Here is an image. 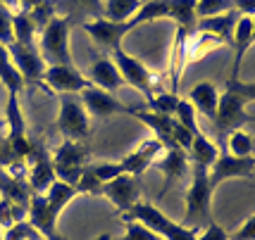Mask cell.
Listing matches in <instances>:
<instances>
[{"instance_id": "cell-33", "label": "cell", "mask_w": 255, "mask_h": 240, "mask_svg": "<svg viewBox=\"0 0 255 240\" xmlns=\"http://www.w3.org/2000/svg\"><path fill=\"white\" fill-rule=\"evenodd\" d=\"M74 188H77L79 195H103V183L96 178V174L91 171L89 164H86V169L81 171V176H79V181Z\"/></svg>"}, {"instance_id": "cell-27", "label": "cell", "mask_w": 255, "mask_h": 240, "mask_svg": "<svg viewBox=\"0 0 255 240\" xmlns=\"http://www.w3.org/2000/svg\"><path fill=\"white\" fill-rule=\"evenodd\" d=\"M12 33H14V43L24 45V48H33V41H36V24L29 17V12H14L12 17Z\"/></svg>"}, {"instance_id": "cell-45", "label": "cell", "mask_w": 255, "mask_h": 240, "mask_svg": "<svg viewBox=\"0 0 255 240\" xmlns=\"http://www.w3.org/2000/svg\"><path fill=\"white\" fill-rule=\"evenodd\" d=\"M0 5H5V7H14V5H19V2H17V0H0Z\"/></svg>"}, {"instance_id": "cell-16", "label": "cell", "mask_w": 255, "mask_h": 240, "mask_svg": "<svg viewBox=\"0 0 255 240\" xmlns=\"http://www.w3.org/2000/svg\"><path fill=\"white\" fill-rule=\"evenodd\" d=\"M127 114H131L138 121H143L145 126L153 131V138H157L162 143L165 150L172 148V129L177 124L174 117H167V114H160V112H153V109H136V107H129Z\"/></svg>"}, {"instance_id": "cell-41", "label": "cell", "mask_w": 255, "mask_h": 240, "mask_svg": "<svg viewBox=\"0 0 255 240\" xmlns=\"http://www.w3.org/2000/svg\"><path fill=\"white\" fill-rule=\"evenodd\" d=\"M196 240H229V233H227L220 224L210 221V224H205V229L200 231Z\"/></svg>"}, {"instance_id": "cell-34", "label": "cell", "mask_w": 255, "mask_h": 240, "mask_svg": "<svg viewBox=\"0 0 255 240\" xmlns=\"http://www.w3.org/2000/svg\"><path fill=\"white\" fill-rule=\"evenodd\" d=\"M62 7H67L74 14H96V19L103 17V5L100 0H62Z\"/></svg>"}, {"instance_id": "cell-30", "label": "cell", "mask_w": 255, "mask_h": 240, "mask_svg": "<svg viewBox=\"0 0 255 240\" xmlns=\"http://www.w3.org/2000/svg\"><path fill=\"white\" fill-rule=\"evenodd\" d=\"M148 109L153 112H160V114H167V117H174L179 105V93H172V90H157L150 98L145 100Z\"/></svg>"}, {"instance_id": "cell-20", "label": "cell", "mask_w": 255, "mask_h": 240, "mask_svg": "<svg viewBox=\"0 0 255 240\" xmlns=\"http://www.w3.org/2000/svg\"><path fill=\"white\" fill-rule=\"evenodd\" d=\"M196 107V112H200L203 117L215 119V112H217V102H220V90L212 81H200L189 90V98H186Z\"/></svg>"}, {"instance_id": "cell-5", "label": "cell", "mask_w": 255, "mask_h": 240, "mask_svg": "<svg viewBox=\"0 0 255 240\" xmlns=\"http://www.w3.org/2000/svg\"><path fill=\"white\" fill-rule=\"evenodd\" d=\"M55 129L69 138V141H86L91 136V119L84 107L81 98L74 95H62L60 98V112L55 119Z\"/></svg>"}, {"instance_id": "cell-21", "label": "cell", "mask_w": 255, "mask_h": 240, "mask_svg": "<svg viewBox=\"0 0 255 240\" xmlns=\"http://www.w3.org/2000/svg\"><path fill=\"white\" fill-rule=\"evenodd\" d=\"M236 19H239L236 10L227 12V14H217V17H205V19H198V22H196V31L208 33V36L222 41V43H232Z\"/></svg>"}, {"instance_id": "cell-11", "label": "cell", "mask_w": 255, "mask_h": 240, "mask_svg": "<svg viewBox=\"0 0 255 240\" xmlns=\"http://www.w3.org/2000/svg\"><path fill=\"white\" fill-rule=\"evenodd\" d=\"M84 29H86V33L93 38V43L112 53V50L122 48V38L131 31L133 26L129 22L120 24V22H110V19H105V17H98V19H91V22L84 24Z\"/></svg>"}, {"instance_id": "cell-44", "label": "cell", "mask_w": 255, "mask_h": 240, "mask_svg": "<svg viewBox=\"0 0 255 240\" xmlns=\"http://www.w3.org/2000/svg\"><path fill=\"white\" fill-rule=\"evenodd\" d=\"M19 5H22V12H31L36 5H41L43 0H17Z\"/></svg>"}, {"instance_id": "cell-23", "label": "cell", "mask_w": 255, "mask_h": 240, "mask_svg": "<svg viewBox=\"0 0 255 240\" xmlns=\"http://www.w3.org/2000/svg\"><path fill=\"white\" fill-rule=\"evenodd\" d=\"M169 7H172V0H143L141 10L129 19V24L136 29L141 24L155 22V19H169Z\"/></svg>"}, {"instance_id": "cell-13", "label": "cell", "mask_w": 255, "mask_h": 240, "mask_svg": "<svg viewBox=\"0 0 255 240\" xmlns=\"http://www.w3.org/2000/svg\"><path fill=\"white\" fill-rule=\"evenodd\" d=\"M81 102H84V107H86L89 114L100 117V119H108L112 114H127V109H129V105H124L115 93L96 88V86L81 90Z\"/></svg>"}, {"instance_id": "cell-42", "label": "cell", "mask_w": 255, "mask_h": 240, "mask_svg": "<svg viewBox=\"0 0 255 240\" xmlns=\"http://www.w3.org/2000/svg\"><path fill=\"white\" fill-rule=\"evenodd\" d=\"M232 240H255V214L246 219L239 231H234Z\"/></svg>"}, {"instance_id": "cell-14", "label": "cell", "mask_w": 255, "mask_h": 240, "mask_svg": "<svg viewBox=\"0 0 255 240\" xmlns=\"http://www.w3.org/2000/svg\"><path fill=\"white\" fill-rule=\"evenodd\" d=\"M162 153H165L162 143L157 141V138H148V141H143L138 148H133L120 164H122L124 174H131L138 178V176H143L150 166H155V162L160 160Z\"/></svg>"}, {"instance_id": "cell-8", "label": "cell", "mask_w": 255, "mask_h": 240, "mask_svg": "<svg viewBox=\"0 0 255 240\" xmlns=\"http://www.w3.org/2000/svg\"><path fill=\"white\" fill-rule=\"evenodd\" d=\"M255 171V155L253 157H234L222 148V153L217 155V160L208 169L210 176V186L217 188L227 178H248Z\"/></svg>"}, {"instance_id": "cell-9", "label": "cell", "mask_w": 255, "mask_h": 240, "mask_svg": "<svg viewBox=\"0 0 255 240\" xmlns=\"http://www.w3.org/2000/svg\"><path fill=\"white\" fill-rule=\"evenodd\" d=\"M103 195L110 200L115 209L120 214H127L129 209L141 200V186H138V178L131 174H120L117 178H112L108 183H103Z\"/></svg>"}, {"instance_id": "cell-43", "label": "cell", "mask_w": 255, "mask_h": 240, "mask_svg": "<svg viewBox=\"0 0 255 240\" xmlns=\"http://www.w3.org/2000/svg\"><path fill=\"white\" fill-rule=\"evenodd\" d=\"M234 10L241 17H255V0H234Z\"/></svg>"}, {"instance_id": "cell-19", "label": "cell", "mask_w": 255, "mask_h": 240, "mask_svg": "<svg viewBox=\"0 0 255 240\" xmlns=\"http://www.w3.org/2000/svg\"><path fill=\"white\" fill-rule=\"evenodd\" d=\"M55 181L57 176H55V169H53V160L43 150H38L36 160L29 164V188H31V193H41L43 195Z\"/></svg>"}, {"instance_id": "cell-10", "label": "cell", "mask_w": 255, "mask_h": 240, "mask_svg": "<svg viewBox=\"0 0 255 240\" xmlns=\"http://www.w3.org/2000/svg\"><path fill=\"white\" fill-rule=\"evenodd\" d=\"M12 62L17 67L19 77H22L24 86H41L43 88V72H45V60L41 53H36L33 48H24V45L12 43L10 45Z\"/></svg>"}, {"instance_id": "cell-39", "label": "cell", "mask_w": 255, "mask_h": 240, "mask_svg": "<svg viewBox=\"0 0 255 240\" xmlns=\"http://www.w3.org/2000/svg\"><path fill=\"white\" fill-rule=\"evenodd\" d=\"M227 90H232L236 95H241L246 102L255 100V81H241V79H229L227 81Z\"/></svg>"}, {"instance_id": "cell-31", "label": "cell", "mask_w": 255, "mask_h": 240, "mask_svg": "<svg viewBox=\"0 0 255 240\" xmlns=\"http://www.w3.org/2000/svg\"><path fill=\"white\" fill-rule=\"evenodd\" d=\"M234 12V0H198L196 2V17L205 19V17H217V14H227Z\"/></svg>"}, {"instance_id": "cell-17", "label": "cell", "mask_w": 255, "mask_h": 240, "mask_svg": "<svg viewBox=\"0 0 255 240\" xmlns=\"http://www.w3.org/2000/svg\"><path fill=\"white\" fill-rule=\"evenodd\" d=\"M253 43H255L253 41V17H241V14H239L236 26H234V36H232V45H234V50H236V57H234L232 77L229 79H239L241 65H244V57Z\"/></svg>"}, {"instance_id": "cell-46", "label": "cell", "mask_w": 255, "mask_h": 240, "mask_svg": "<svg viewBox=\"0 0 255 240\" xmlns=\"http://www.w3.org/2000/svg\"><path fill=\"white\" fill-rule=\"evenodd\" d=\"M96 240H115V238H112L110 233H100V236H98V238H96Z\"/></svg>"}, {"instance_id": "cell-22", "label": "cell", "mask_w": 255, "mask_h": 240, "mask_svg": "<svg viewBox=\"0 0 255 240\" xmlns=\"http://www.w3.org/2000/svg\"><path fill=\"white\" fill-rule=\"evenodd\" d=\"M217 145L205 136L203 131L193 133V141H191V148H189V160L193 164H198V166H205V169H210L212 162L217 160Z\"/></svg>"}, {"instance_id": "cell-35", "label": "cell", "mask_w": 255, "mask_h": 240, "mask_svg": "<svg viewBox=\"0 0 255 240\" xmlns=\"http://www.w3.org/2000/svg\"><path fill=\"white\" fill-rule=\"evenodd\" d=\"M55 5H57L55 0H43L41 5H36V7L29 12V17L33 19V24H36V29H38V31H41L45 24L55 17Z\"/></svg>"}, {"instance_id": "cell-7", "label": "cell", "mask_w": 255, "mask_h": 240, "mask_svg": "<svg viewBox=\"0 0 255 240\" xmlns=\"http://www.w3.org/2000/svg\"><path fill=\"white\" fill-rule=\"evenodd\" d=\"M91 86L93 83L74 65H48L43 72V88H53L60 95L81 93Z\"/></svg>"}, {"instance_id": "cell-40", "label": "cell", "mask_w": 255, "mask_h": 240, "mask_svg": "<svg viewBox=\"0 0 255 240\" xmlns=\"http://www.w3.org/2000/svg\"><path fill=\"white\" fill-rule=\"evenodd\" d=\"M31 236H36V231L29 226V221H22V224H14L10 229H5L2 240H29Z\"/></svg>"}, {"instance_id": "cell-29", "label": "cell", "mask_w": 255, "mask_h": 240, "mask_svg": "<svg viewBox=\"0 0 255 240\" xmlns=\"http://www.w3.org/2000/svg\"><path fill=\"white\" fill-rule=\"evenodd\" d=\"M222 148L229 155H234V157H253V153H255L253 136H251L248 131H244V129L229 133V136L224 138Z\"/></svg>"}, {"instance_id": "cell-32", "label": "cell", "mask_w": 255, "mask_h": 240, "mask_svg": "<svg viewBox=\"0 0 255 240\" xmlns=\"http://www.w3.org/2000/svg\"><path fill=\"white\" fill-rule=\"evenodd\" d=\"M196 107L191 105L186 98H179V105H177V112H174V119L184 126V129H189L191 133H198L200 131V126H198V121H196Z\"/></svg>"}, {"instance_id": "cell-1", "label": "cell", "mask_w": 255, "mask_h": 240, "mask_svg": "<svg viewBox=\"0 0 255 240\" xmlns=\"http://www.w3.org/2000/svg\"><path fill=\"white\" fill-rule=\"evenodd\" d=\"M215 188L210 186V176L205 166L193 164L191 166V186L186 190V214L184 224L189 229H200L205 224H210V197Z\"/></svg>"}, {"instance_id": "cell-26", "label": "cell", "mask_w": 255, "mask_h": 240, "mask_svg": "<svg viewBox=\"0 0 255 240\" xmlns=\"http://www.w3.org/2000/svg\"><path fill=\"white\" fill-rule=\"evenodd\" d=\"M141 5H143V0H108L103 7V17L110 22L124 24L141 10Z\"/></svg>"}, {"instance_id": "cell-15", "label": "cell", "mask_w": 255, "mask_h": 240, "mask_svg": "<svg viewBox=\"0 0 255 240\" xmlns=\"http://www.w3.org/2000/svg\"><path fill=\"white\" fill-rule=\"evenodd\" d=\"M189 162H191L189 153H186L184 148H169V150H165V155L155 162V166L160 169V174L165 176V188L160 190V197L165 195L177 181L189 176Z\"/></svg>"}, {"instance_id": "cell-38", "label": "cell", "mask_w": 255, "mask_h": 240, "mask_svg": "<svg viewBox=\"0 0 255 240\" xmlns=\"http://www.w3.org/2000/svg\"><path fill=\"white\" fill-rule=\"evenodd\" d=\"M12 17L14 12L5 5H0V43L5 48H10L14 43V33H12Z\"/></svg>"}, {"instance_id": "cell-18", "label": "cell", "mask_w": 255, "mask_h": 240, "mask_svg": "<svg viewBox=\"0 0 255 240\" xmlns=\"http://www.w3.org/2000/svg\"><path fill=\"white\" fill-rule=\"evenodd\" d=\"M86 79H89L96 88L110 90V93L120 90V88H122V83H124L120 69H117V65L112 62L110 57H100V60H96V62L91 65L89 77H86Z\"/></svg>"}, {"instance_id": "cell-4", "label": "cell", "mask_w": 255, "mask_h": 240, "mask_svg": "<svg viewBox=\"0 0 255 240\" xmlns=\"http://www.w3.org/2000/svg\"><path fill=\"white\" fill-rule=\"evenodd\" d=\"M41 57L48 60V65H72L69 53V19L67 17H53L41 29Z\"/></svg>"}, {"instance_id": "cell-24", "label": "cell", "mask_w": 255, "mask_h": 240, "mask_svg": "<svg viewBox=\"0 0 255 240\" xmlns=\"http://www.w3.org/2000/svg\"><path fill=\"white\" fill-rule=\"evenodd\" d=\"M0 83L7 88V93H17L24 88V81L17 72V67L12 62V55H10V48L0 43Z\"/></svg>"}, {"instance_id": "cell-12", "label": "cell", "mask_w": 255, "mask_h": 240, "mask_svg": "<svg viewBox=\"0 0 255 240\" xmlns=\"http://www.w3.org/2000/svg\"><path fill=\"white\" fill-rule=\"evenodd\" d=\"M29 226L43 240H62L57 233V217L41 193H31L29 197Z\"/></svg>"}, {"instance_id": "cell-37", "label": "cell", "mask_w": 255, "mask_h": 240, "mask_svg": "<svg viewBox=\"0 0 255 240\" xmlns=\"http://www.w3.org/2000/svg\"><path fill=\"white\" fill-rule=\"evenodd\" d=\"M120 240H165L162 236H157L155 231L145 229L138 221H127V233Z\"/></svg>"}, {"instance_id": "cell-6", "label": "cell", "mask_w": 255, "mask_h": 240, "mask_svg": "<svg viewBox=\"0 0 255 240\" xmlns=\"http://www.w3.org/2000/svg\"><path fill=\"white\" fill-rule=\"evenodd\" d=\"M112 62L117 65L120 69V74H122V81L124 83H129L131 88L136 90H141L143 93V98L148 100L153 93H157L155 88V74L148 69V67L141 62V60H136L133 55H129L124 48H117V50H112Z\"/></svg>"}, {"instance_id": "cell-36", "label": "cell", "mask_w": 255, "mask_h": 240, "mask_svg": "<svg viewBox=\"0 0 255 240\" xmlns=\"http://www.w3.org/2000/svg\"><path fill=\"white\" fill-rule=\"evenodd\" d=\"M89 166L100 183H108L112 178H117L120 174H124V169L120 162H96V164H89Z\"/></svg>"}, {"instance_id": "cell-25", "label": "cell", "mask_w": 255, "mask_h": 240, "mask_svg": "<svg viewBox=\"0 0 255 240\" xmlns=\"http://www.w3.org/2000/svg\"><path fill=\"white\" fill-rule=\"evenodd\" d=\"M43 195H45V200H48L50 209H53V214L60 217V214H62V209H65L67 205L79 195V193H77V188L69 186V183H65V181H55L53 186L45 190Z\"/></svg>"}, {"instance_id": "cell-2", "label": "cell", "mask_w": 255, "mask_h": 240, "mask_svg": "<svg viewBox=\"0 0 255 240\" xmlns=\"http://www.w3.org/2000/svg\"><path fill=\"white\" fill-rule=\"evenodd\" d=\"M246 102L241 95H236L232 90H224L220 93V102H217V112H215V133H217V141L224 143V138L229 136V133L239 131V129H244L246 124H253L255 117H251L248 112H246Z\"/></svg>"}, {"instance_id": "cell-48", "label": "cell", "mask_w": 255, "mask_h": 240, "mask_svg": "<svg viewBox=\"0 0 255 240\" xmlns=\"http://www.w3.org/2000/svg\"><path fill=\"white\" fill-rule=\"evenodd\" d=\"M29 240H43V238H41V236L36 233V236H31V238H29Z\"/></svg>"}, {"instance_id": "cell-47", "label": "cell", "mask_w": 255, "mask_h": 240, "mask_svg": "<svg viewBox=\"0 0 255 240\" xmlns=\"http://www.w3.org/2000/svg\"><path fill=\"white\" fill-rule=\"evenodd\" d=\"M5 141V133H2V126H0V143Z\"/></svg>"}, {"instance_id": "cell-28", "label": "cell", "mask_w": 255, "mask_h": 240, "mask_svg": "<svg viewBox=\"0 0 255 240\" xmlns=\"http://www.w3.org/2000/svg\"><path fill=\"white\" fill-rule=\"evenodd\" d=\"M196 2L198 0H172V7H169V19H174L179 29H189L196 31Z\"/></svg>"}, {"instance_id": "cell-3", "label": "cell", "mask_w": 255, "mask_h": 240, "mask_svg": "<svg viewBox=\"0 0 255 240\" xmlns=\"http://www.w3.org/2000/svg\"><path fill=\"white\" fill-rule=\"evenodd\" d=\"M89 148L84 141H69L65 138L62 145L53 153V169H55L57 181H65L69 186H77L81 171L89 164Z\"/></svg>"}]
</instances>
